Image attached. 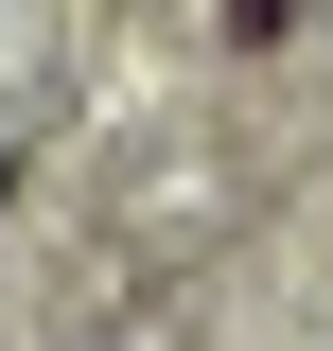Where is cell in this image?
<instances>
[{
    "mask_svg": "<svg viewBox=\"0 0 333 351\" xmlns=\"http://www.w3.org/2000/svg\"><path fill=\"white\" fill-rule=\"evenodd\" d=\"M0 211H18V141H0Z\"/></svg>",
    "mask_w": 333,
    "mask_h": 351,
    "instance_id": "6da1fadb",
    "label": "cell"
}]
</instances>
